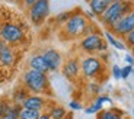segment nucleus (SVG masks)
<instances>
[{"label": "nucleus", "instance_id": "22", "mask_svg": "<svg viewBox=\"0 0 134 119\" xmlns=\"http://www.w3.org/2000/svg\"><path fill=\"white\" fill-rule=\"evenodd\" d=\"M71 15H73V12H63V13H58L57 16H55V22L60 23V25H64L67 20L70 19Z\"/></svg>", "mask_w": 134, "mask_h": 119}, {"label": "nucleus", "instance_id": "8", "mask_svg": "<svg viewBox=\"0 0 134 119\" xmlns=\"http://www.w3.org/2000/svg\"><path fill=\"white\" fill-rule=\"evenodd\" d=\"M50 15V0H38L28 9V20L35 26H41Z\"/></svg>", "mask_w": 134, "mask_h": 119}, {"label": "nucleus", "instance_id": "13", "mask_svg": "<svg viewBox=\"0 0 134 119\" xmlns=\"http://www.w3.org/2000/svg\"><path fill=\"white\" fill-rule=\"evenodd\" d=\"M105 103H109V105H112V99H111L108 94H102V96H96L93 99V103H92L91 106H87L86 109H85V112L87 113V115H95V113H99L100 110H104V105Z\"/></svg>", "mask_w": 134, "mask_h": 119}, {"label": "nucleus", "instance_id": "26", "mask_svg": "<svg viewBox=\"0 0 134 119\" xmlns=\"http://www.w3.org/2000/svg\"><path fill=\"white\" fill-rule=\"evenodd\" d=\"M111 73H112V77L117 80H121V67L117 66V64H114L112 66V68H111Z\"/></svg>", "mask_w": 134, "mask_h": 119}, {"label": "nucleus", "instance_id": "2", "mask_svg": "<svg viewBox=\"0 0 134 119\" xmlns=\"http://www.w3.org/2000/svg\"><path fill=\"white\" fill-rule=\"evenodd\" d=\"M22 52L24 50L13 48L0 41V84L9 83L13 79Z\"/></svg>", "mask_w": 134, "mask_h": 119}, {"label": "nucleus", "instance_id": "27", "mask_svg": "<svg viewBox=\"0 0 134 119\" xmlns=\"http://www.w3.org/2000/svg\"><path fill=\"white\" fill-rule=\"evenodd\" d=\"M69 108H70L71 110H82L83 109V105H82L80 102H77V100H71V102L69 103Z\"/></svg>", "mask_w": 134, "mask_h": 119}, {"label": "nucleus", "instance_id": "3", "mask_svg": "<svg viewBox=\"0 0 134 119\" xmlns=\"http://www.w3.org/2000/svg\"><path fill=\"white\" fill-rule=\"evenodd\" d=\"M89 19L85 16V13L77 12L70 16V19L67 20L61 26V37L66 39H77V38H83L86 35V29L89 26Z\"/></svg>", "mask_w": 134, "mask_h": 119}, {"label": "nucleus", "instance_id": "5", "mask_svg": "<svg viewBox=\"0 0 134 119\" xmlns=\"http://www.w3.org/2000/svg\"><path fill=\"white\" fill-rule=\"evenodd\" d=\"M133 10H134L133 0H127V2H122V3L114 2V3H111L109 6H108V9L105 10V13L102 15L99 19L105 26L111 28L115 22H118L122 16H125L127 13H130Z\"/></svg>", "mask_w": 134, "mask_h": 119}, {"label": "nucleus", "instance_id": "17", "mask_svg": "<svg viewBox=\"0 0 134 119\" xmlns=\"http://www.w3.org/2000/svg\"><path fill=\"white\" fill-rule=\"evenodd\" d=\"M87 4L91 7V12L96 17L102 16V15L105 13V10L108 9V6H109V3H108L107 0H91Z\"/></svg>", "mask_w": 134, "mask_h": 119}, {"label": "nucleus", "instance_id": "19", "mask_svg": "<svg viewBox=\"0 0 134 119\" xmlns=\"http://www.w3.org/2000/svg\"><path fill=\"white\" fill-rule=\"evenodd\" d=\"M104 38H105V41H107L108 44H111V45L114 46V48H117V50H120V51H124V50H127V46H125V44L122 42V41H120L118 38H115L112 33L109 32V31H107V32L104 33Z\"/></svg>", "mask_w": 134, "mask_h": 119}, {"label": "nucleus", "instance_id": "35", "mask_svg": "<svg viewBox=\"0 0 134 119\" xmlns=\"http://www.w3.org/2000/svg\"><path fill=\"white\" fill-rule=\"evenodd\" d=\"M115 2H120V3H122V2H127V0H115Z\"/></svg>", "mask_w": 134, "mask_h": 119}, {"label": "nucleus", "instance_id": "4", "mask_svg": "<svg viewBox=\"0 0 134 119\" xmlns=\"http://www.w3.org/2000/svg\"><path fill=\"white\" fill-rule=\"evenodd\" d=\"M22 84L31 94H45L50 92V80L45 73L28 68L22 76Z\"/></svg>", "mask_w": 134, "mask_h": 119}, {"label": "nucleus", "instance_id": "12", "mask_svg": "<svg viewBox=\"0 0 134 119\" xmlns=\"http://www.w3.org/2000/svg\"><path fill=\"white\" fill-rule=\"evenodd\" d=\"M47 105H48V102H47V99H45L44 96H41V94H29L28 99L24 102L22 108L42 112V110L47 108Z\"/></svg>", "mask_w": 134, "mask_h": 119}, {"label": "nucleus", "instance_id": "10", "mask_svg": "<svg viewBox=\"0 0 134 119\" xmlns=\"http://www.w3.org/2000/svg\"><path fill=\"white\" fill-rule=\"evenodd\" d=\"M41 55L45 59L50 73H55V71H58V70L63 67V63H64L63 54L58 50H55V48H45V50L41 52Z\"/></svg>", "mask_w": 134, "mask_h": 119}, {"label": "nucleus", "instance_id": "32", "mask_svg": "<svg viewBox=\"0 0 134 119\" xmlns=\"http://www.w3.org/2000/svg\"><path fill=\"white\" fill-rule=\"evenodd\" d=\"M2 112H3V103L0 100V119H2Z\"/></svg>", "mask_w": 134, "mask_h": 119}, {"label": "nucleus", "instance_id": "25", "mask_svg": "<svg viewBox=\"0 0 134 119\" xmlns=\"http://www.w3.org/2000/svg\"><path fill=\"white\" fill-rule=\"evenodd\" d=\"M124 44H125L127 48H133V46H134V29L131 31L128 35H125V37H124Z\"/></svg>", "mask_w": 134, "mask_h": 119}, {"label": "nucleus", "instance_id": "31", "mask_svg": "<svg viewBox=\"0 0 134 119\" xmlns=\"http://www.w3.org/2000/svg\"><path fill=\"white\" fill-rule=\"evenodd\" d=\"M40 119H53V118H51L47 112H42V113H41V116H40Z\"/></svg>", "mask_w": 134, "mask_h": 119}, {"label": "nucleus", "instance_id": "29", "mask_svg": "<svg viewBox=\"0 0 134 119\" xmlns=\"http://www.w3.org/2000/svg\"><path fill=\"white\" fill-rule=\"evenodd\" d=\"M37 2H38V0H22V4H24L25 9H29V7L34 6Z\"/></svg>", "mask_w": 134, "mask_h": 119}, {"label": "nucleus", "instance_id": "28", "mask_svg": "<svg viewBox=\"0 0 134 119\" xmlns=\"http://www.w3.org/2000/svg\"><path fill=\"white\" fill-rule=\"evenodd\" d=\"M124 59H125V63H127V66H131V67L134 66V55H133V54H130V52L125 54Z\"/></svg>", "mask_w": 134, "mask_h": 119}, {"label": "nucleus", "instance_id": "1", "mask_svg": "<svg viewBox=\"0 0 134 119\" xmlns=\"http://www.w3.org/2000/svg\"><path fill=\"white\" fill-rule=\"evenodd\" d=\"M0 41L19 50L28 48L32 41L29 20L4 4H0Z\"/></svg>", "mask_w": 134, "mask_h": 119}, {"label": "nucleus", "instance_id": "30", "mask_svg": "<svg viewBox=\"0 0 134 119\" xmlns=\"http://www.w3.org/2000/svg\"><path fill=\"white\" fill-rule=\"evenodd\" d=\"M85 16H86L89 20H91V19H95V17H96V16H95V15L91 12V10H86V12H85Z\"/></svg>", "mask_w": 134, "mask_h": 119}, {"label": "nucleus", "instance_id": "34", "mask_svg": "<svg viewBox=\"0 0 134 119\" xmlns=\"http://www.w3.org/2000/svg\"><path fill=\"white\" fill-rule=\"evenodd\" d=\"M107 2H108V3H109V4H111V3H114L115 0H107Z\"/></svg>", "mask_w": 134, "mask_h": 119}, {"label": "nucleus", "instance_id": "37", "mask_svg": "<svg viewBox=\"0 0 134 119\" xmlns=\"http://www.w3.org/2000/svg\"><path fill=\"white\" fill-rule=\"evenodd\" d=\"M133 116H134V106H133Z\"/></svg>", "mask_w": 134, "mask_h": 119}, {"label": "nucleus", "instance_id": "21", "mask_svg": "<svg viewBox=\"0 0 134 119\" xmlns=\"http://www.w3.org/2000/svg\"><path fill=\"white\" fill-rule=\"evenodd\" d=\"M41 113H42V112L22 108V110H20V113H19V119H40Z\"/></svg>", "mask_w": 134, "mask_h": 119}, {"label": "nucleus", "instance_id": "7", "mask_svg": "<svg viewBox=\"0 0 134 119\" xmlns=\"http://www.w3.org/2000/svg\"><path fill=\"white\" fill-rule=\"evenodd\" d=\"M105 66L96 55H87L80 59V73L86 80H95L102 74Z\"/></svg>", "mask_w": 134, "mask_h": 119}, {"label": "nucleus", "instance_id": "14", "mask_svg": "<svg viewBox=\"0 0 134 119\" xmlns=\"http://www.w3.org/2000/svg\"><path fill=\"white\" fill-rule=\"evenodd\" d=\"M28 67L31 70L41 71V73H45V74L50 73L47 63H45V59H44V57L41 54H34V55H31L29 59H28Z\"/></svg>", "mask_w": 134, "mask_h": 119}, {"label": "nucleus", "instance_id": "9", "mask_svg": "<svg viewBox=\"0 0 134 119\" xmlns=\"http://www.w3.org/2000/svg\"><path fill=\"white\" fill-rule=\"evenodd\" d=\"M109 29H111L109 32L112 33V35H117V37L124 39L125 35H128V33L134 29V10L130 12V13H127L125 16H122L118 22H115Z\"/></svg>", "mask_w": 134, "mask_h": 119}, {"label": "nucleus", "instance_id": "36", "mask_svg": "<svg viewBox=\"0 0 134 119\" xmlns=\"http://www.w3.org/2000/svg\"><path fill=\"white\" fill-rule=\"evenodd\" d=\"M131 51H133V55H134V46H133V48H131Z\"/></svg>", "mask_w": 134, "mask_h": 119}, {"label": "nucleus", "instance_id": "20", "mask_svg": "<svg viewBox=\"0 0 134 119\" xmlns=\"http://www.w3.org/2000/svg\"><path fill=\"white\" fill-rule=\"evenodd\" d=\"M20 110H22V106L12 103V106L7 109V112L3 115V118H2V119H19Z\"/></svg>", "mask_w": 134, "mask_h": 119}, {"label": "nucleus", "instance_id": "33", "mask_svg": "<svg viewBox=\"0 0 134 119\" xmlns=\"http://www.w3.org/2000/svg\"><path fill=\"white\" fill-rule=\"evenodd\" d=\"M64 119H73V115H71V113H69V115H67Z\"/></svg>", "mask_w": 134, "mask_h": 119}, {"label": "nucleus", "instance_id": "18", "mask_svg": "<svg viewBox=\"0 0 134 119\" xmlns=\"http://www.w3.org/2000/svg\"><path fill=\"white\" fill-rule=\"evenodd\" d=\"M98 119H124V112L118 108L104 109L98 113Z\"/></svg>", "mask_w": 134, "mask_h": 119}, {"label": "nucleus", "instance_id": "24", "mask_svg": "<svg viewBox=\"0 0 134 119\" xmlns=\"http://www.w3.org/2000/svg\"><path fill=\"white\" fill-rule=\"evenodd\" d=\"M87 87H89V92H91V94H93V96H98V93L100 92V87H99V83L96 81H89V84H87Z\"/></svg>", "mask_w": 134, "mask_h": 119}, {"label": "nucleus", "instance_id": "38", "mask_svg": "<svg viewBox=\"0 0 134 119\" xmlns=\"http://www.w3.org/2000/svg\"><path fill=\"white\" fill-rule=\"evenodd\" d=\"M85 2H87V3H89V2H91V0H85Z\"/></svg>", "mask_w": 134, "mask_h": 119}, {"label": "nucleus", "instance_id": "23", "mask_svg": "<svg viewBox=\"0 0 134 119\" xmlns=\"http://www.w3.org/2000/svg\"><path fill=\"white\" fill-rule=\"evenodd\" d=\"M133 73H134V68H133L131 66H125V67H122V68H121V79H122V80H127Z\"/></svg>", "mask_w": 134, "mask_h": 119}, {"label": "nucleus", "instance_id": "11", "mask_svg": "<svg viewBox=\"0 0 134 119\" xmlns=\"http://www.w3.org/2000/svg\"><path fill=\"white\" fill-rule=\"evenodd\" d=\"M61 73H63L64 79L67 80H76L80 74V59L77 57H71V58L66 59L61 67Z\"/></svg>", "mask_w": 134, "mask_h": 119}, {"label": "nucleus", "instance_id": "6", "mask_svg": "<svg viewBox=\"0 0 134 119\" xmlns=\"http://www.w3.org/2000/svg\"><path fill=\"white\" fill-rule=\"evenodd\" d=\"M108 42L105 41L102 33H89L85 35L80 41H79V48L87 55H95L99 52H105L107 51Z\"/></svg>", "mask_w": 134, "mask_h": 119}, {"label": "nucleus", "instance_id": "16", "mask_svg": "<svg viewBox=\"0 0 134 119\" xmlns=\"http://www.w3.org/2000/svg\"><path fill=\"white\" fill-rule=\"evenodd\" d=\"M31 93L26 90V87L22 84V86H18L15 87L13 93H12V103H15V105H24V102L28 99V96H29Z\"/></svg>", "mask_w": 134, "mask_h": 119}, {"label": "nucleus", "instance_id": "15", "mask_svg": "<svg viewBox=\"0 0 134 119\" xmlns=\"http://www.w3.org/2000/svg\"><path fill=\"white\" fill-rule=\"evenodd\" d=\"M47 113L53 119H64L69 115V110H66L63 105H57V103H48L47 105Z\"/></svg>", "mask_w": 134, "mask_h": 119}]
</instances>
